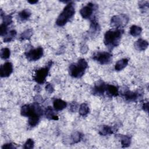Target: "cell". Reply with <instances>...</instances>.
Returning <instances> with one entry per match:
<instances>
[{"instance_id": "4fadbf2b", "label": "cell", "mask_w": 149, "mask_h": 149, "mask_svg": "<svg viewBox=\"0 0 149 149\" xmlns=\"http://www.w3.org/2000/svg\"><path fill=\"white\" fill-rule=\"evenodd\" d=\"M148 43L146 40L140 38L134 43L135 48L139 51H144L148 47Z\"/></svg>"}, {"instance_id": "5b68a950", "label": "cell", "mask_w": 149, "mask_h": 149, "mask_svg": "<svg viewBox=\"0 0 149 149\" xmlns=\"http://www.w3.org/2000/svg\"><path fill=\"white\" fill-rule=\"evenodd\" d=\"M52 62L50 61L48 63L47 65L44 67L40 68L37 70L35 72V74L33 76L34 80L38 84H43L45 81L47 76H48L49 69L52 65Z\"/></svg>"}, {"instance_id": "f1b7e54d", "label": "cell", "mask_w": 149, "mask_h": 149, "mask_svg": "<svg viewBox=\"0 0 149 149\" xmlns=\"http://www.w3.org/2000/svg\"><path fill=\"white\" fill-rule=\"evenodd\" d=\"M10 55V49L8 48H2L0 52V55L1 58L3 59H8Z\"/></svg>"}, {"instance_id": "4316f807", "label": "cell", "mask_w": 149, "mask_h": 149, "mask_svg": "<svg viewBox=\"0 0 149 149\" xmlns=\"http://www.w3.org/2000/svg\"><path fill=\"white\" fill-rule=\"evenodd\" d=\"M33 34V30L31 29L24 31L20 35V40H24L29 39Z\"/></svg>"}, {"instance_id": "e575fe53", "label": "cell", "mask_w": 149, "mask_h": 149, "mask_svg": "<svg viewBox=\"0 0 149 149\" xmlns=\"http://www.w3.org/2000/svg\"><path fill=\"white\" fill-rule=\"evenodd\" d=\"M77 108V104L76 102H73L70 104V110L72 112H75Z\"/></svg>"}, {"instance_id": "ffe728a7", "label": "cell", "mask_w": 149, "mask_h": 149, "mask_svg": "<svg viewBox=\"0 0 149 149\" xmlns=\"http://www.w3.org/2000/svg\"><path fill=\"white\" fill-rule=\"evenodd\" d=\"M45 115L46 118L52 120H58V117L54 114V112L53 109L51 107H48L45 111Z\"/></svg>"}, {"instance_id": "44dd1931", "label": "cell", "mask_w": 149, "mask_h": 149, "mask_svg": "<svg viewBox=\"0 0 149 149\" xmlns=\"http://www.w3.org/2000/svg\"><path fill=\"white\" fill-rule=\"evenodd\" d=\"M141 31L142 29L140 27L137 26L136 25H133L132 26H131L130 29L129 33L132 36L137 37L141 34Z\"/></svg>"}, {"instance_id": "9a60e30c", "label": "cell", "mask_w": 149, "mask_h": 149, "mask_svg": "<svg viewBox=\"0 0 149 149\" xmlns=\"http://www.w3.org/2000/svg\"><path fill=\"white\" fill-rule=\"evenodd\" d=\"M116 137L120 140L122 147H127L130 146L131 143V138L130 136L123 134H117Z\"/></svg>"}, {"instance_id": "d590c367", "label": "cell", "mask_w": 149, "mask_h": 149, "mask_svg": "<svg viewBox=\"0 0 149 149\" xmlns=\"http://www.w3.org/2000/svg\"><path fill=\"white\" fill-rule=\"evenodd\" d=\"M143 109L144 111H145L146 112H148V102H147L146 103H144L143 105Z\"/></svg>"}, {"instance_id": "1f68e13d", "label": "cell", "mask_w": 149, "mask_h": 149, "mask_svg": "<svg viewBox=\"0 0 149 149\" xmlns=\"http://www.w3.org/2000/svg\"><path fill=\"white\" fill-rule=\"evenodd\" d=\"M139 8L141 10H144L148 8V1H140L139 2Z\"/></svg>"}, {"instance_id": "6da1fadb", "label": "cell", "mask_w": 149, "mask_h": 149, "mask_svg": "<svg viewBox=\"0 0 149 149\" xmlns=\"http://www.w3.org/2000/svg\"><path fill=\"white\" fill-rule=\"evenodd\" d=\"M123 30L121 29L111 30L107 31L104 35V42L105 45L109 49H112L119 44Z\"/></svg>"}, {"instance_id": "d6a6232c", "label": "cell", "mask_w": 149, "mask_h": 149, "mask_svg": "<svg viewBox=\"0 0 149 149\" xmlns=\"http://www.w3.org/2000/svg\"><path fill=\"white\" fill-rule=\"evenodd\" d=\"M16 148V147L13 143H6L2 147V149H14Z\"/></svg>"}, {"instance_id": "ba28073f", "label": "cell", "mask_w": 149, "mask_h": 149, "mask_svg": "<svg viewBox=\"0 0 149 149\" xmlns=\"http://www.w3.org/2000/svg\"><path fill=\"white\" fill-rule=\"evenodd\" d=\"M129 19L127 16L122 14L120 15L113 16L111 18V23L112 26L115 27L117 29H119L126 25Z\"/></svg>"}, {"instance_id": "4dcf8cb0", "label": "cell", "mask_w": 149, "mask_h": 149, "mask_svg": "<svg viewBox=\"0 0 149 149\" xmlns=\"http://www.w3.org/2000/svg\"><path fill=\"white\" fill-rule=\"evenodd\" d=\"M7 30H8V26L6 24L2 23L1 24L0 27V33H1V36H5L8 33H7Z\"/></svg>"}, {"instance_id": "f546056e", "label": "cell", "mask_w": 149, "mask_h": 149, "mask_svg": "<svg viewBox=\"0 0 149 149\" xmlns=\"http://www.w3.org/2000/svg\"><path fill=\"white\" fill-rule=\"evenodd\" d=\"M34 146V142L33 139H29L27 140L26 143H24V148L25 149H30V148H33Z\"/></svg>"}, {"instance_id": "3957f363", "label": "cell", "mask_w": 149, "mask_h": 149, "mask_svg": "<svg viewBox=\"0 0 149 149\" xmlns=\"http://www.w3.org/2000/svg\"><path fill=\"white\" fill-rule=\"evenodd\" d=\"M88 67L87 62L84 59H79L77 63L71 64L69 68V74L74 78L81 77Z\"/></svg>"}, {"instance_id": "d6986e66", "label": "cell", "mask_w": 149, "mask_h": 149, "mask_svg": "<svg viewBox=\"0 0 149 149\" xmlns=\"http://www.w3.org/2000/svg\"><path fill=\"white\" fill-rule=\"evenodd\" d=\"M31 11L28 9H25L22 10L18 15L19 18L21 21H25L30 17L31 16Z\"/></svg>"}, {"instance_id": "2e32d148", "label": "cell", "mask_w": 149, "mask_h": 149, "mask_svg": "<svg viewBox=\"0 0 149 149\" xmlns=\"http://www.w3.org/2000/svg\"><path fill=\"white\" fill-rule=\"evenodd\" d=\"M106 93L108 95L112 97H116L118 95L119 91L117 87L111 84H107Z\"/></svg>"}, {"instance_id": "7c38bea8", "label": "cell", "mask_w": 149, "mask_h": 149, "mask_svg": "<svg viewBox=\"0 0 149 149\" xmlns=\"http://www.w3.org/2000/svg\"><path fill=\"white\" fill-rule=\"evenodd\" d=\"M13 72V65L12 63L7 62L1 66L0 74L2 77H7L9 76Z\"/></svg>"}, {"instance_id": "603a6c76", "label": "cell", "mask_w": 149, "mask_h": 149, "mask_svg": "<svg viewBox=\"0 0 149 149\" xmlns=\"http://www.w3.org/2000/svg\"><path fill=\"white\" fill-rule=\"evenodd\" d=\"M83 134L79 132H75L71 134V140L73 143H77L81 141Z\"/></svg>"}, {"instance_id": "484cf974", "label": "cell", "mask_w": 149, "mask_h": 149, "mask_svg": "<svg viewBox=\"0 0 149 149\" xmlns=\"http://www.w3.org/2000/svg\"><path fill=\"white\" fill-rule=\"evenodd\" d=\"M1 17H2L3 22L2 23L6 24V26H9L12 23V15H5L2 14V12L1 10Z\"/></svg>"}, {"instance_id": "8d00e7d4", "label": "cell", "mask_w": 149, "mask_h": 149, "mask_svg": "<svg viewBox=\"0 0 149 149\" xmlns=\"http://www.w3.org/2000/svg\"><path fill=\"white\" fill-rule=\"evenodd\" d=\"M27 2L30 4H35L38 2V1H28Z\"/></svg>"}, {"instance_id": "ac0fdd59", "label": "cell", "mask_w": 149, "mask_h": 149, "mask_svg": "<svg viewBox=\"0 0 149 149\" xmlns=\"http://www.w3.org/2000/svg\"><path fill=\"white\" fill-rule=\"evenodd\" d=\"M114 129L109 126L107 125H104L101 127V128L99 130V133L102 136H107L113 133Z\"/></svg>"}, {"instance_id": "7402d4cb", "label": "cell", "mask_w": 149, "mask_h": 149, "mask_svg": "<svg viewBox=\"0 0 149 149\" xmlns=\"http://www.w3.org/2000/svg\"><path fill=\"white\" fill-rule=\"evenodd\" d=\"M17 33L15 30H11L8 33H7L5 36V38H3V41L5 42H8L12 41L16 36Z\"/></svg>"}, {"instance_id": "8992f818", "label": "cell", "mask_w": 149, "mask_h": 149, "mask_svg": "<svg viewBox=\"0 0 149 149\" xmlns=\"http://www.w3.org/2000/svg\"><path fill=\"white\" fill-rule=\"evenodd\" d=\"M112 55L108 52H97L93 55V59L101 65L108 64L112 61Z\"/></svg>"}, {"instance_id": "30bf717a", "label": "cell", "mask_w": 149, "mask_h": 149, "mask_svg": "<svg viewBox=\"0 0 149 149\" xmlns=\"http://www.w3.org/2000/svg\"><path fill=\"white\" fill-rule=\"evenodd\" d=\"M94 4L93 3H88L86 6L83 7L80 10V13L82 17L84 19H89L94 11Z\"/></svg>"}, {"instance_id": "8fae6325", "label": "cell", "mask_w": 149, "mask_h": 149, "mask_svg": "<svg viewBox=\"0 0 149 149\" xmlns=\"http://www.w3.org/2000/svg\"><path fill=\"white\" fill-rule=\"evenodd\" d=\"M121 93L123 98L127 101H135L140 96L139 93L132 91L128 89H124Z\"/></svg>"}, {"instance_id": "d4e9b609", "label": "cell", "mask_w": 149, "mask_h": 149, "mask_svg": "<svg viewBox=\"0 0 149 149\" xmlns=\"http://www.w3.org/2000/svg\"><path fill=\"white\" fill-rule=\"evenodd\" d=\"M100 29L99 25L98 23L95 20H93L91 23L90 28V33L92 36L95 35L97 33H98Z\"/></svg>"}, {"instance_id": "83f0119b", "label": "cell", "mask_w": 149, "mask_h": 149, "mask_svg": "<svg viewBox=\"0 0 149 149\" xmlns=\"http://www.w3.org/2000/svg\"><path fill=\"white\" fill-rule=\"evenodd\" d=\"M40 116H31L29 118V125L31 127H34L37 125H38L39 121H40Z\"/></svg>"}, {"instance_id": "52a82bcc", "label": "cell", "mask_w": 149, "mask_h": 149, "mask_svg": "<svg viewBox=\"0 0 149 149\" xmlns=\"http://www.w3.org/2000/svg\"><path fill=\"white\" fill-rule=\"evenodd\" d=\"M43 49L39 47L36 48L31 49L25 52V56L29 61H36L40 59L43 55Z\"/></svg>"}, {"instance_id": "5bb4252c", "label": "cell", "mask_w": 149, "mask_h": 149, "mask_svg": "<svg viewBox=\"0 0 149 149\" xmlns=\"http://www.w3.org/2000/svg\"><path fill=\"white\" fill-rule=\"evenodd\" d=\"M54 108L56 111H62L67 106V103L61 99H56L53 102Z\"/></svg>"}, {"instance_id": "836d02e7", "label": "cell", "mask_w": 149, "mask_h": 149, "mask_svg": "<svg viewBox=\"0 0 149 149\" xmlns=\"http://www.w3.org/2000/svg\"><path fill=\"white\" fill-rule=\"evenodd\" d=\"M45 89L49 93H53V91H54V87L53 86L49 84V83H48L46 86H45Z\"/></svg>"}, {"instance_id": "277c9868", "label": "cell", "mask_w": 149, "mask_h": 149, "mask_svg": "<svg viewBox=\"0 0 149 149\" xmlns=\"http://www.w3.org/2000/svg\"><path fill=\"white\" fill-rule=\"evenodd\" d=\"M42 109L37 102L30 105H24L22 106L20 113L22 116L26 117H31L34 116H41L42 115Z\"/></svg>"}, {"instance_id": "7a4b0ae2", "label": "cell", "mask_w": 149, "mask_h": 149, "mask_svg": "<svg viewBox=\"0 0 149 149\" xmlns=\"http://www.w3.org/2000/svg\"><path fill=\"white\" fill-rule=\"evenodd\" d=\"M74 13V4L73 2H69L58 17L56 21V25L58 26H64L73 16Z\"/></svg>"}, {"instance_id": "e0dca14e", "label": "cell", "mask_w": 149, "mask_h": 149, "mask_svg": "<svg viewBox=\"0 0 149 149\" xmlns=\"http://www.w3.org/2000/svg\"><path fill=\"white\" fill-rule=\"evenodd\" d=\"M128 59L126 58L122 59L119 61H118L115 65V69L116 71H120L123 69L128 64Z\"/></svg>"}, {"instance_id": "cb8c5ba5", "label": "cell", "mask_w": 149, "mask_h": 149, "mask_svg": "<svg viewBox=\"0 0 149 149\" xmlns=\"http://www.w3.org/2000/svg\"><path fill=\"white\" fill-rule=\"evenodd\" d=\"M89 112V107L86 103H83L80 105L79 109V113L81 116H86Z\"/></svg>"}, {"instance_id": "9c48e42d", "label": "cell", "mask_w": 149, "mask_h": 149, "mask_svg": "<svg viewBox=\"0 0 149 149\" xmlns=\"http://www.w3.org/2000/svg\"><path fill=\"white\" fill-rule=\"evenodd\" d=\"M107 86L104 81H98L94 86L92 89V93L94 95H102L106 92L107 90Z\"/></svg>"}]
</instances>
